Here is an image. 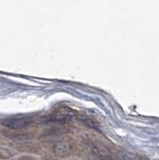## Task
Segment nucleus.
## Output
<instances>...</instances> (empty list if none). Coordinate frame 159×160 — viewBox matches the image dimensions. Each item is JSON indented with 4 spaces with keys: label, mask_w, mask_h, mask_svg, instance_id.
I'll return each mask as SVG.
<instances>
[{
    "label": "nucleus",
    "mask_w": 159,
    "mask_h": 160,
    "mask_svg": "<svg viewBox=\"0 0 159 160\" xmlns=\"http://www.w3.org/2000/svg\"><path fill=\"white\" fill-rule=\"evenodd\" d=\"M91 154L98 160H112V153L106 145L101 142H93L91 145Z\"/></svg>",
    "instance_id": "obj_1"
},
{
    "label": "nucleus",
    "mask_w": 159,
    "mask_h": 160,
    "mask_svg": "<svg viewBox=\"0 0 159 160\" xmlns=\"http://www.w3.org/2000/svg\"><path fill=\"white\" fill-rule=\"evenodd\" d=\"M31 122H32L31 118L27 117H16V118H11L5 120L3 122V125L10 129L20 131L28 128Z\"/></svg>",
    "instance_id": "obj_2"
},
{
    "label": "nucleus",
    "mask_w": 159,
    "mask_h": 160,
    "mask_svg": "<svg viewBox=\"0 0 159 160\" xmlns=\"http://www.w3.org/2000/svg\"><path fill=\"white\" fill-rule=\"evenodd\" d=\"M72 117L73 111L70 108H60L50 116V120L54 122H65L71 121Z\"/></svg>",
    "instance_id": "obj_3"
},
{
    "label": "nucleus",
    "mask_w": 159,
    "mask_h": 160,
    "mask_svg": "<svg viewBox=\"0 0 159 160\" xmlns=\"http://www.w3.org/2000/svg\"><path fill=\"white\" fill-rule=\"evenodd\" d=\"M53 152L57 157L65 158L71 153V146L65 141H58L53 147Z\"/></svg>",
    "instance_id": "obj_4"
},
{
    "label": "nucleus",
    "mask_w": 159,
    "mask_h": 160,
    "mask_svg": "<svg viewBox=\"0 0 159 160\" xmlns=\"http://www.w3.org/2000/svg\"><path fill=\"white\" fill-rule=\"evenodd\" d=\"M119 160H141L139 157L130 152H122L118 155Z\"/></svg>",
    "instance_id": "obj_5"
},
{
    "label": "nucleus",
    "mask_w": 159,
    "mask_h": 160,
    "mask_svg": "<svg viewBox=\"0 0 159 160\" xmlns=\"http://www.w3.org/2000/svg\"><path fill=\"white\" fill-rule=\"evenodd\" d=\"M13 153L11 150L7 148L0 147V158L1 159H9L12 158Z\"/></svg>",
    "instance_id": "obj_6"
},
{
    "label": "nucleus",
    "mask_w": 159,
    "mask_h": 160,
    "mask_svg": "<svg viewBox=\"0 0 159 160\" xmlns=\"http://www.w3.org/2000/svg\"><path fill=\"white\" fill-rule=\"evenodd\" d=\"M82 122L83 124H85L87 127L88 128H93V129H97L98 128V123L93 120L92 118H84L82 119Z\"/></svg>",
    "instance_id": "obj_7"
},
{
    "label": "nucleus",
    "mask_w": 159,
    "mask_h": 160,
    "mask_svg": "<svg viewBox=\"0 0 159 160\" xmlns=\"http://www.w3.org/2000/svg\"><path fill=\"white\" fill-rule=\"evenodd\" d=\"M19 160H38L36 157L32 156V155H22L20 157Z\"/></svg>",
    "instance_id": "obj_8"
},
{
    "label": "nucleus",
    "mask_w": 159,
    "mask_h": 160,
    "mask_svg": "<svg viewBox=\"0 0 159 160\" xmlns=\"http://www.w3.org/2000/svg\"><path fill=\"white\" fill-rule=\"evenodd\" d=\"M67 160H76V159H67Z\"/></svg>",
    "instance_id": "obj_9"
},
{
    "label": "nucleus",
    "mask_w": 159,
    "mask_h": 160,
    "mask_svg": "<svg viewBox=\"0 0 159 160\" xmlns=\"http://www.w3.org/2000/svg\"><path fill=\"white\" fill-rule=\"evenodd\" d=\"M158 160H159V159H158Z\"/></svg>",
    "instance_id": "obj_10"
}]
</instances>
